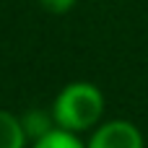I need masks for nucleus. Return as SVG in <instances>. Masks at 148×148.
<instances>
[{
  "label": "nucleus",
  "instance_id": "obj_1",
  "mask_svg": "<svg viewBox=\"0 0 148 148\" xmlns=\"http://www.w3.org/2000/svg\"><path fill=\"white\" fill-rule=\"evenodd\" d=\"M104 114V94L86 81L65 86L52 104V122L70 133L94 127Z\"/></svg>",
  "mask_w": 148,
  "mask_h": 148
},
{
  "label": "nucleus",
  "instance_id": "obj_2",
  "mask_svg": "<svg viewBox=\"0 0 148 148\" xmlns=\"http://www.w3.org/2000/svg\"><path fill=\"white\" fill-rule=\"evenodd\" d=\"M86 148H143V135L133 122L112 120L96 127Z\"/></svg>",
  "mask_w": 148,
  "mask_h": 148
},
{
  "label": "nucleus",
  "instance_id": "obj_3",
  "mask_svg": "<svg viewBox=\"0 0 148 148\" xmlns=\"http://www.w3.org/2000/svg\"><path fill=\"white\" fill-rule=\"evenodd\" d=\"M26 146V130H23V122L0 109V148H23Z\"/></svg>",
  "mask_w": 148,
  "mask_h": 148
},
{
  "label": "nucleus",
  "instance_id": "obj_4",
  "mask_svg": "<svg viewBox=\"0 0 148 148\" xmlns=\"http://www.w3.org/2000/svg\"><path fill=\"white\" fill-rule=\"evenodd\" d=\"M31 148H86V146L78 140L75 133H70V130L55 125L52 130H47L44 135H39Z\"/></svg>",
  "mask_w": 148,
  "mask_h": 148
},
{
  "label": "nucleus",
  "instance_id": "obj_5",
  "mask_svg": "<svg viewBox=\"0 0 148 148\" xmlns=\"http://www.w3.org/2000/svg\"><path fill=\"white\" fill-rule=\"evenodd\" d=\"M75 3H78V0H42V5H44L47 10H52V13H68Z\"/></svg>",
  "mask_w": 148,
  "mask_h": 148
}]
</instances>
